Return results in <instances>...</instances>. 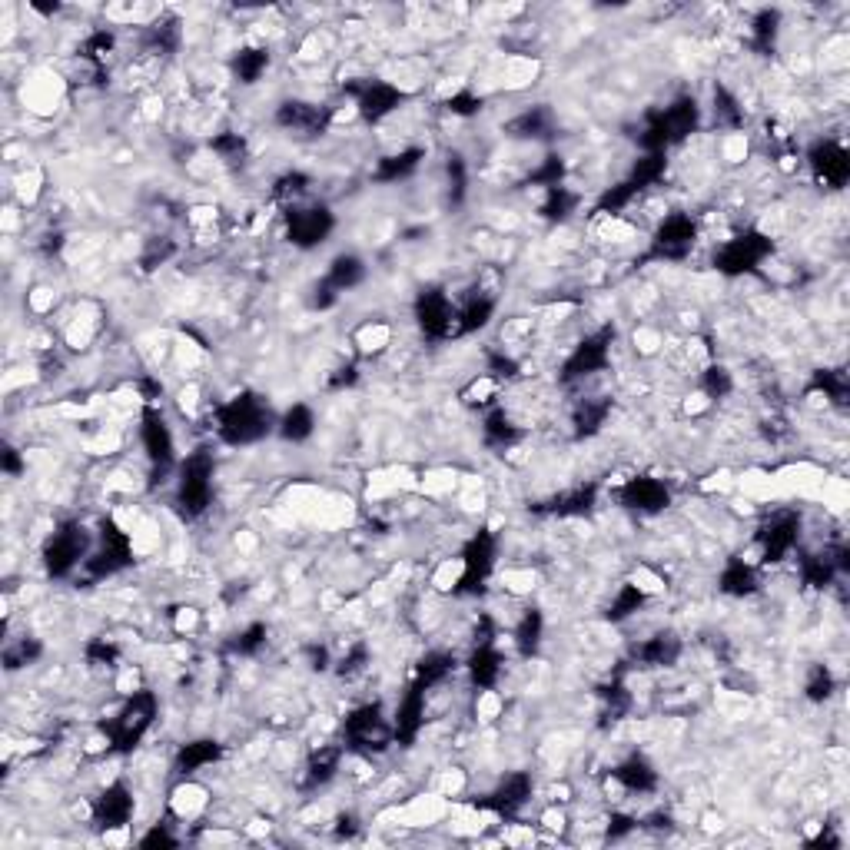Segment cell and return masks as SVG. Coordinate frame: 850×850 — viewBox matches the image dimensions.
I'll list each match as a JSON object with an SVG mask.
<instances>
[{
	"label": "cell",
	"mask_w": 850,
	"mask_h": 850,
	"mask_svg": "<svg viewBox=\"0 0 850 850\" xmlns=\"http://www.w3.org/2000/svg\"><path fill=\"white\" fill-rule=\"evenodd\" d=\"M469 678L479 691H492L495 684L502 681V671H505V658L495 641H479L469 655Z\"/></svg>",
	"instance_id": "obj_23"
},
{
	"label": "cell",
	"mask_w": 850,
	"mask_h": 850,
	"mask_svg": "<svg viewBox=\"0 0 850 850\" xmlns=\"http://www.w3.org/2000/svg\"><path fill=\"white\" fill-rule=\"evenodd\" d=\"M4 472H7V475H20V472H24V462H20L17 449H7V452H4Z\"/></svg>",
	"instance_id": "obj_62"
},
{
	"label": "cell",
	"mask_w": 850,
	"mask_h": 850,
	"mask_svg": "<svg viewBox=\"0 0 850 850\" xmlns=\"http://www.w3.org/2000/svg\"><path fill=\"white\" fill-rule=\"evenodd\" d=\"M213 475L216 462L210 449H196L180 462V475H176V509L183 518H200L210 512L213 505Z\"/></svg>",
	"instance_id": "obj_4"
},
{
	"label": "cell",
	"mask_w": 850,
	"mask_h": 850,
	"mask_svg": "<svg viewBox=\"0 0 850 850\" xmlns=\"http://www.w3.org/2000/svg\"><path fill=\"white\" fill-rule=\"evenodd\" d=\"M366 661H369V648L366 645H352L346 655L339 658V678H356L366 671Z\"/></svg>",
	"instance_id": "obj_56"
},
{
	"label": "cell",
	"mask_w": 850,
	"mask_h": 850,
	"mask_svg": "<svg viewBox=\"0 0 850 850\" xmlns=\"http://www.w3.org/2000/svg\"><path fill=\"white\" fill-rule=\"evenodd\" d=\"M309 190V176L306 173H286L273 183V200L286 203V206H299V200Z\"/></svg>",
	"instance_id": "obj_47"
},
{
	"label": "cell",
	"mask_w": 850,
	"mask_h": 850,
	"mask_svg": "<svg viewBox=\"0 0 850 850\" xmlns=\"http://www.w3.org/2000/svg\"><path fill=\"white\" fill-rule=\"evenodd\" d=\"M731 389H734V376H731V372L724 369V366H718V362L701 372V392H704L708 399L731 396Z\"/></svg>",
	"instance_id": "obj_49"
},
{
	"label": "cell",
	"mask_w": 850,
	"mask_h": 850,
	"mask_svg": "<svg viewBox=\"0 0 850 850\" xmlns=\"http://www.w3.org/2000/svg\"><path fill=\"white\" fill-rule=\"evenodd\" d=\"M611 342H615V329H611V326L598 329V333H592V336H585V339L575 346L572 356L565 359L562 382H578V379L595 376V372H601V369H608V362H611Z\"/></svg>",
	"instance_id": "obj_12"
},
{
	"label": "cell",
	"mask_w": 850,
	"mask_h": 850,
	"mask_svg": "<svg viewBox=\"0 0 850 850\" xmlns=\"http://www.w3.org/2000/svg\"><path fill=\"white\" fill-rule=\"evenodd\" d=\"M548 127H552V117H548V110L532 107V110L518 113L515 120H509V127H505V130H509L512 137H518V140H538V137H545Z\"/></svg>",
	"instance_id": "obj_43"
},
{
	"label": "cell",
	"mask_w": 850,
	"mask_h": 850,
	"mask_svg": "<svg viewBox=\"0 0 850 850\" xmlns=\"http://www.w3.org/2000/svg\"><path fill=\"white\" fill-rule=\"evenodd\" d=\"M807 163H811L814 180L824 183L827 190H841L850 180V157L837 140H817L807 150Z\"/></svg>",
	"instance_id": "obj_17"
},
{
	"label": "cell",
	"mask_w": 850,
	"mask_h": 850,
	"mask_svg": "<svg viewBox=\"0 0 850 850\" xmlns=\"http://www.w3.org/2000/svg\"><path fill=\"white\" fill-rule=\"evenodd\" d=\"M445 110L455 113V117H472V113L482 110V97H475V93H469V90H459L445 100Z\"/></svg>",
	"instance_id": "obj_57"
},
{
	"label": "cell",
	"mask_w": 850,
	"mask_h": 850,
	"mask_svg": "<svg viewBox=\"0 0 850 850\" xmlns=\"http://www.w3.org/2000/svg\"><path fill=\"white\" fill-rule=\"evenodd\" d=\"M449 183H452V200L459 203L462 196H465V183H469L462 157H449Z\"/></svg>",
	"instance_id": "obj_58"
},
{
	"label": "cell",
	"mask_w": 850,
	"mask_h": 850,
	"mask_svg": "<svg viewBox=\"0 0 850 850\" xmlns=\"http://www.w3.org/2000/svg\"><path fill=\"white\" fill-rule=\"evenodd\" d=\"M595 499H598L595 485H575V489H565L562 495H555V499L548 505H542L538 512L558 515V518H578V515H588L595 509Z\"/></svg>",
	"instance_id": "obj_28"
},
{
	"label": "cell",
	"mask_w": 850,
	"mask_h": 850,
	"mask_svg": "<svg viewBox=\"0 0 850 850\" xmlns=\"http://www.w3.org/2000/svg\"><path fill=\"white\" fill-rule=\"evenodd\" d=\"M601 701H605V711L601 718H611V721H621L631 708V694L621 681H611L605 691H601Z\"/></svg>",
	"instance_id": "obj_51"
},
{
	"label": "cell",
	"mask_w": 850,
	"mask_h": 850,
	"mask_svg": "<svg viewBox=\"0 0 850 850\" xmlns=\"http://www.w3.org/2000/svg\"><path fill=\"white\" fill-rule=\"evenodd\" d=\"M230 70H233V77L240 80V84H246V87L259 84V77H263L269 70V50L266 47H243V50H236L233 60H230Z\"/></svg>",
	"instance_id": "obj_36"
},
{
	"label": "cell",
	"mask_w": 850,
	"mask_h": 850,
	"mask_svg": "<svg viewBox=\"0 0 850 850\" xmlns=\"http://www.w3.org/2000/svg\"><path fill=\"white\" fill-rule=\"evenodd\" d=\"M406 100H409V93L399 90L396 84H389V80H366V84L356 90V110L366 123H382Z\"/></svg>",
	"instance_id": "obj_18"
},
{
	"label": "cell",
	"mask_w": 850,
	"mask_h": 850,
	"mask_svg": "<svg viewBox=\"0 0 850 850\" xmlns=\"http://www.w3.org/2000/svg\"><path fill=\"white\" fill-rule=\"evenodd\" d=\"M847 568L844 562V552L837 555H807L801 562V578L807 588H814V592H824V588L834 585V578L841 575Z\"/></svg>",
	"instance_id": "obj_30"
},
{
	"label": "cell",
	"mask_w": 850,
	"mask_h": 850,
	"mask_svg": "<svg viewBox=\"0 0 850 850\" xmlns=\"http://www.w3.org/2000/svg\"><path fill=\"white\" fill-rule=\"evenodd\" d=\"M611 777L631 794H651L658 787V771L648 764V758H641V754H631V758L621 761L615 771H611Z\"/></svg>",
	"instance_id": "obj_27"
},
{
	"label": "cell",
	"mask_w": 850,
	"mask_h": 850,
	"mask_svg": "<svg viewBox=\"0 0 850 850\" xmlns=\"http://www.w3.org/2000/svg\"><path fill=\"white\" fill-rule=\"evenodd\" d=\"M804 694H807V701H814V704H824L827 698H831V694H834V675H831V668H827V665H814L811 671H807Z\"/></svg>",
	"instance_id": "obj_48"
},
{
	"label": "cell",
	"mask_w": 850,
	"mask_h": 850,
	"mask_svg": "<svg viewBox=\"0 0 850 850\" xmlns=\"http://www.w3.org/2000/svg\"><path fill=\"white\" fill-rule=\"evenodd\" d=\"M482 439L485 445H492V449H512V445L522 439V429L512 422V416L505 409H495L482 422Z\"/></svg>",
	"instance_id": "obj_37"
},
{
	"label": "cell",
	"mask_w": 850,
	"mask_h": 850,
	"mask_svg": "<svg viewBox=\"0 0 850 850\" xmlns=\"http://www.w3.org/2000/svg\"><path fill=\"white\" fill-rule=\"evenodd\" d=\"M635 827H638V821H635V817L615 814V817H611V824H608V837H621V834L635 831Z\"/></svg>",
	"instance_id": "obj_61"
},
{
	"label": "cell",
	"mask_w": 850,
	"mask_h": 850,
	"mask_svg": "<svg viewBox=\"0 0 850 850\" xmlns=\"http://www.w3.org/2000/svg\"><path fill=\"white\" fill-rule=\"evenodd\" d=\"M276 123L283 130L293 133H306V137H316L329 127V110L319 107V103H306V100H286L279 103L276 110Z\"/></svg>",
	"instance_id": "obj_22"
},
{
	"label": "cell",
	"mask_w": 850,
	"mask_h": 850,
	"mask_svg": "<svg viewBox=\"0 0 850 850\" xmlns=\"http://www.w3.org/2000/svg\"><path fill=\"white\" fill-rule=\"evenodd\" d=\"M276 432L279 439L286 442H306L309 435L316 432V412L306 406V402H296L283 412V419L276 422Z\"/></svg>",
	"instance_id": "obj_35"
},
{
	"label": "cell",
	"mask_w": 850,
	"mask_h": 850,
	"mask_svg": "<svg viewBox=\"0 0 850 850\" xmlns=\"http://www.w3.org/2000/svg\"><path fill=\"white\" fill-rule=\"evenodd\" d=\"M681 658V638L671 631H658V635L645 638L635 648V661L641 668H671Z\"/></svg>",
	"instance_id": "obj_25"
},
{
	"label": "cell",
	"mask_w": 850,
	"mask_h": 850,
	"mask_svg": "<svg viewBox=\"0 0 850 850\" xmlns=\"http://www.w3.org/2000/svg\"><path fill=\"white\" fill-rule=\"evenodd\" d=\"M210 147H213V153H220L226 163H236V160H243L246 140L240 137V133H220V137L210 140Z\"/></svg>",
	"instance_id": "obj_55"
},
{
	"label": "cell",
	"mask_w": 850,
	"mask_h": 850,
	"mask_svg": "<svg viewBox=\"0 0 850 850\" xmlns=\"http://www.w3.org/2000/svg\"><path fill=\"white\" fill-rule=\"evenodd\" d=\"M425 694H429V691H422L419 684H412V688L402 694L396 714H392V734H396V741L402 744V748H412V744L419 741V734H422Z\"/></svg>",
	"instance_id": "obj_21"
},
{
	"label": "cell",
	"mask_w": 850,
	"mask_h": 850,
	"mask_svg": "<svg viewBox=\"0 0 850 850\" xmlns=\"http://www.w3.org/2000/svg\"><path fill=\"white\" fill-rule=\"evenodd\" d=\"M422 157H425V153H422L419 147L399 150V153H392V157H382L379 167H376V180H379V183H399V180H406V176H412V173L419 170Z\"/></svg>",
	"instance_id": "obj_39"
},
{
	"label": "cell",
	"mask_w": 850,
	"mask_h": 850,
	"mask_svg": "<svg viewBox=\"0 0 850 850\" xmlns=\"http://www.w3.org/2000/svg\"><path fill=\"white\" fill-rule=\"evenodd\" d=\"M157 714H160V698L150 688L130 691V698L120 704L117 718H113L107 728H103V731H107L110 748L120 751V754H130L143 738H147V731L153 728Z\"/></svg>",
	"instance_id": "obj_3"
},
{
	"label": "cell",
	"mask_w": 850,
	"mask_h": 850,
	"mask_svg": "<svg viewBox=\"0 0 850 850\" xmlns=\"http://www.w3.org/2000/svg\"><path fill=\"white\" fill-rule=\"evenodd\" d=\"M266 638H269V631H266L263 621H253V625H246L240 635L230 641V651L240 658H253L266 648Z\"/></svg>",
	"instance_id": "obj_46"
},
{
	"label": "cell",
	"mask_w": 850,
	"mask_h": 850,
	"mask_svg": "<svg viewBox=\"0 0 850 850\" xmlns=\"http://www.w3.org/2000/svg\"><path fill=\"white\" fill-rule=\"evenodd\" d=\"M532 791H535L532 774H525V771L505 774L502 781H499V787H495V791L485 797V801H479V807H485V811H495V814L512 817V814L522 811L528 801H532Z\"/></svg>",
	"instance_id": "obj_20"
},
{
	"label": "cell",
	"mask_w": 850,
	"mask_h": 850,
	"mask_svg": "<svg viewBox=\"0 0 850 850\" xmlns=\"http://www.w3.org/2000/svg\"><path fill=\"white\" fill-rule=\"evenodd\" d=\"M694 243H698V220L691 213H671L658 223L655 236H651L648 256L658 263H681L688 259Z\"/></svg>",
	"instance_id": "obj_10"
},
{
	"label": "cell",
	"mask_w": 850,
	"mask_h": 850,
	"mask_svg": "<svg viewBox=\"0 0 850 850\" xmlns=\"http://www.w3.org/2000/svg\"><path fill=\"white\" fill-rule=\"evenodd\" d=\"M220 758H223V744H216L213 738H200V741L183 744V748L176 751L173 767H176V774L193 777V774H200L203 767H213Z\"/></svg>",
	"instance_id": "obj_26"
},
{
	"label": "cell",
	"mask_w": 850,
	"mask_h": 850,
	"mask_svg": "<svg viewBox=\"0 0 850 850\" xmlns=\"http://www.w3.org/2000/svg\"><path fill=\"white\" fill-rule=\"evenodd\" d=\"M797 542H801V518H797L794 512L771 515L758 532L761 562H767V565L784 562V558L797 548Z\"/></svg>",
	"instance_id": "obj_14"
},
{
	"label": "cell",
	"mask_w": 850,
	"mask_h": 850,
	"mask_svg": "<svg viewBox=\"0 0 850 850\" xmlns=\"http://www.w3.org/2000/svg\"><path fill=\"white\" fill-rule=\"evenodd\" d=\"M323 279L336 289V293H349V289L362 286V279H366V263H362L356 253H339L333 263H329Z\"/></svg>",
	"instance_id": "obj_32"
},
{
	"label": "cell",
	"mask_w": 850,
	"mask_h": 850,
	"mask_svg": "<svg viewBox=\"0 0 850 850\" xmlns=\"http://www.w3.org/2000/svg\"><path fill=\"white\" fill-rule=\"evenodd\" d=\"M495 296L489 293H475L465 299V306L459 309V316H455V336H472L479 333V329H485L492 323L495 316Z\"/></svg>",
	"instance_id": "obj_29"
},
{
	"label": "cell",
	"mask_w": 850,
	"mask_h": 850,
	"mask_svg": "<svg viewBox=\"0 0 850 850\" xmlns=\"http://www.w3.org/2000/svg\"><path fill=\"white\" fill-rule=\"evenodd\" d=\"M495 558H499V538H495L489 528L475 532L462 548V575H459L455 592L479 595L485 588V582H489L492 572H495Z\"/></svg>",
	"instance_id": "obj_8"
},
{
	"label": "cell",
	"mask_w": 850,
	"mask_h": 850,
	"mask_svg": "<svg viewBox=\"0 0 850 850\" xmlns=\"http://www.w3.org/2000/svg\"><path fill=\"white\" fill-rule=\"evenodd\" d=\"M117 658H120V651L107 638H93L87 645V661L93 668H113V665H117Z\"/></svg>",
	"instance_id": "obj_54"
},
{
	"label": "cell",
	"mask_w": 850,
	"mask_h": 850,
	"mask_svg": "<svg viewBox=\"0 0 850 850\" xmlns=\"http://www.w3.org/2000/svg\"><path fill=\"white\" fill-rule=\"evenodd\" d=\"M333 230H336V216L329 206H323V203L289 206L286 236H289V243L299 246V250H313V246L326 243Z\"/></svg>",
	"instance_id": "obj_11"
},
{
	"label": "cell",
	"mask_w": 850,
	"mask_h": 850,
	"mask_svg": "<svg viewBox=\"0 0 850 850\" xmlns=\"http://www.w3.org/2000/svg\"><path fill=\"white\" fill-rule=\"evenodd\" d=\"M562 176H565V160L562 157H545L542 167H538L532 176H528V183L535 186H545V190H552V186H562Z\"/></svg>",
	"instance_id": "obj_53"
},
{
	"label": "cell",
	"mask_w": 850,
	"mask_h": 850,
	"mask_svg": "<svg viewBox=\"0 0 850 850\" xmlns=\"http://www.w3.org/2000/svg\"><path fill=\"white\" fill-rule=\"evenodd\" d=\"M758 585H761L758 572H754V565L744 562V558H731L718 575V588L728 598H751L758 592Z\"/></svg>",
	"instance_id": "obj_31"
},
{
	"label": "cell",
	"mask_w": 850,
	"mask_h": 850,
	"mask_svg": "<svg viewBox=\"0 0 850 850\" xmlns=\"http://www.w3.org/2000/svg\"><path fill=\"white\" fill-rule=\"evenodd\" d=\"M578 203H582V196H578L575 190H568V186H552L542 203V216L545 220H555V223H565L568 216H572L578 210Z\"/></svg>",
	"instance_id": "obj_44"
},
{
	"label": "cell",
	"mask_w": 850,
	"mask_h": 850,
	"mask_svg": "<svg viewBox=\"0 0 850 850\" xmlns=\"http://www.w3.org/2000/svg\"><path fill=\"white\" fill-rule=\"evenodd\" d=\"M342 754H346V744H323L319 751L309 754V761H306V767H303V781H299V787H303V791H316V787H326V784L336 777V771H339Z\"/></svg>",
	"instance_id": "obj_24"
},
{
	"label": "cell",
	"mask_w": 850,
	"mask_h": 850,
	"mask_svg": "<svg viewBox=\"0 0 850 850\" xmlns=\"http://www.w3.org/2000/svg\"><path fill=\"white\" fill-rule=\"evenodd\" d=\"M774 253L771 236L761 230H744L731 240H724L718 250H714V269L724 276H748L754 269H761L767 263V256Z\"/></svg>",
	"instance_id": "obj_5"
},
{
	"label": "cell",
	"mask_w": 850,
	"mask_h": 850,
	"mask_svg": "<svg viewBox=\"0 0 850 850\" xmlns=\"http://www.w3.org/2000/svg\"><path fill=\"white\" fill-rule=\"evenodd\" d=\"M777 34H781V10H758L751 20V47L758 54H771L777 44Z\"/></svg>",
	"instance_id": "obj_40"
},
{
	"label": "cell",
	"mask_w": 850,
	"mask_h": 850,
	"mask_svg": "<svg viewBox=\"0 0 850 850\" xmlns=\"http://www.w3.org/2000/svg\"><path fill=\"white\" fill-rule=\"evenodd\" d=\"M811 389L821 392V396L831 399V402H844V396H847V376H844V372H837V369H821V372H814V386Z\"/></svg>",
	"instance_id": "obj_52"
},
{
	"label": "cell",
	"mask_w": 850,
	"mask_h": 850,
	"mask_svg": "<svg viewBox=\"0 0 850 850\" xmlns=\"http://www.w3.org/2000/svg\"><path fill=\"white\" fill-rule=\"evenodd\" d=\"M342 741H346L349 751L382 754L389 751L396 734H392V721L382 714L379 704H362V708L349 711V718L342 721Z\"/></svg>",
	"instance_id": "obj_6"
},
{
	"label": "cell",
	"mask_w": 850,
	"mask_h": 850,
	"mask_svg": "<svg viewBox=\"0 0 850 850\" xmlns=\"http://www.w3.org/2000/svg\"><path fill=\"white\" fill-rule=\"evenodd\" d=\"M665 170H668V157L665 153H645L641 160H635V167L628 173V183L635 186L638 193H645L648 186H655L665 180Z\"/></svg>",
	"instance_id": "obj_41"
},
{
	"label": "cell",
	"mask_w": 850,
	"mask_h": 850,
	"mask_svg": "<svg viewBox=\"0 0 850 850\" xmlns=\"http://www.w3.org/2000/svg\"><path fill=\"white\" fill-rule=\"evenodd\" d=\"M638 200V190L635 186H631L628 180H621V183H615L611 186V190H605L598 196V203H595V213H601V216H618L621 210H628L631 203Z\"/></svg>",
	"instance_id": "obj_45"
},
{
	"label": "cell",
	"mask_w": 850,
	"mask_h": 850,
	"mask_svg": "<svg viewBox=\"0 0 850 850\" xmlns=\"http://www.w3.org/2000/svg\"><path fill=\"white\" fill-rule=\"evenodd\" d=\"M611 416V399H585L582 406L575 409V435L578 439H592V435H598L601 429H605V422Z\"/></svg>",
	"instance_id": "obj_38"
},
{
	"label": "cell",
	"mask_w": 850,
	"mask_h": 850,
	"mask_svg": "<svg viewBox=\"0 0 850 850\" xmlns=\"http://www.w3.org/2000/svg\"><path fill=\"white\" fill-rule=\"evenodd\" d=\"M273 409L266 406V399L253 396V392H243L230 402H223L216 409V435L226 445H253L259 439H266L273 432Z\"/></svg>",
	"instance_id": "obj_1"
},
{
	"label": "cell",
	"mask_w": 850,
	"mask_h": 850,
	"mask_svg": "<svg viewBox=\"0 0 850 850\" xmlns=\"http://www.w3.org/2000/svg\"><path fill=\"white\" fill-rule=\"evenodd\" d=\"M140 847H176V837L167 831V824H153L150 834L140 837Z\"/></svg>",
	"instance_id": "obj_59"
},
{
	"label": "cell",
	"mask_w": 850,
	"mask_h": 850,
	"mask_svg": "<svg viewBox=\"0 0 850 850\" xmlns=\"http://www.w3.org/2000/svg\"><path fill=\"white\" fill-rule=\"evenodd\" d=\"M133 811H137V801H133V791L123 781H113L100 791V797L93 801V824L100 831H120L133 821Z\"/></svg>",
	"instance_id": "obj_16"
},
{
	"label": "cell",
	"mask_w": 850,
	"mask_h": 850,
	"mask_svg": "<svg viewBox=\"0 0 850 850\" xmlns=\"http://www.w3.org/2000/svg\"><path fill=\"white\" fill-rule=\"evenodd\" d=\"M356 379H359L356 366H339L333 376H329V389H349V386H356Z\"/></svg>",
	"instance_id": "obj_60"
},
{
	"label": "cell",
	"mask_w": 850,
	"mask_h": 850,
	"mask_svg": "<svg viewBox=\"0 0 850 850\" xmlns=\"http://www.w3.org/2000/svg\"><path fill=\"white\" fill-rule=\"evenodd\" d=\"M645 601H648L645 588L635 585V582H625V585H621L618 592H615V598H611L608 621H625V618H631L635 611L645 608Z\"/></svg>",
	"instance_id": "obj_42"
},
{
	"label": "cell",
	"mask_w": 850,
	"mask_h": 850,
	"mask_svg": "<svg viewBox=\"0 0 850 850\" xmlns=\"http://www.w3.org/2000/svg\"><path fill=\"white\" fill-rule=\"evenodd\" d=\"M455 316L459 309L442 289H422L416 299V323L429 339H452L455 336Z\"/></svg>",
	"instance_id": "obj_15"
},
{
	"label": "cell",
	"mask_w": 850,
	"mask_h": 850,
	"mask_svg": "<svg viewBox=\"0 0 850 850\" xmlns=\"http://www.w3.org/2000/svg\"><path fill=\"white\" fill-rule=\"evenodd\" d=\"M140 442H143V452H147L150 465L157 469L160 475H167L170 469H176V442H173V432L163 412L157 406H147L140 416Z\"/></svg>",
	"instance_id": "obj_13"
},
{
	"label": "cell",
	"mask_w": 850,
	"mask_h": 850,
	"mask_svg": "<svg viewBox=\"0 0 850 850\" xmlns=\"http://www.w3.org/2000/svg\"><path fill=\"white\" fill-rule=\"evenodd\" d=\"M40 655H44V645H40L37 638H20L17 645H10V648L4 651V665H7L10 671H17V668L34 665Z\"/></svg>",
	"instance_id": "obj_50"
},
{
	"label": "cell",
	"mask_w": 850,
	"mask_h": 850,
	"mask_svg": "<svg viewBox=\"0 0 850 850\" xmlns=\"http://www.w3.org/2000/svg\"><path fill=\"white\" fill-rule=\"evenodd\" d=\"M542 635H545V615L538 608H525L522 618H518L515 631H512V641H515L518 655H522V658L538 655V648H542Z\"/></svg>",
	"instance_id": "obj_33"
},
{
	"label": "cell",
	"mask_w": 850,
	"mask_h": 850,
	"mask_svg": "<svg viewBox=\"0 0 850 850\" xmlns=\"http://www.w3.org/2000/svg\"><path fill=\"white\" fill-rule=\"evenodd\" d=\"M618 502L631 512L655 515L671 505V489L661 479H655V475H635V479H628L618 489Z\"/></svg>",
	"instance_id": "obj_19"
},
{
	"label": "cell",
	"mask_w": 850,
	"mask_h": 850,
	"mask_svg": "<svg viewBox=\"0 0 850 850\" xmlns=\"http://www.w3.org/2000/svg\"><path fill=\"white\" fill-rule=\"evenodd\" d=\"M133 562V542L130 535L123 532V528L117 522H110V518H103L100 522V545L93 548V552L87 555V575L90 578H113L120 575L123 568H130Z\"/></svg>",
	"instance_id": "obj_9"
},
{
	"label": "cell",
	"mask_w": 850,
	"mask_h": 850,
	"mask_svg": "<svg viewBox=\"0 0 850 850\" xmlns=\"http://www.w3.org/2000/svg\"><path fill=\"white\" fill-rule=\"evenodd\" d=\"M452 671H455L452 651H425V655L419 658V665H416V681L412 684H419L422 691H432V688H439Z\"/></svg>",
	"instance_id": "obj_34"
},
{
	"label": "cell",
	"mask_w": 850,
	"mask_h": 850,
	"mask_svg": "<svg viewBox=\"0 0 850 850\" xmlns=\"http://www.w3.org/2000/svg\"><path fill=\"white\" fill-rule=\"evenodd\" d=\"M701 123V107L694 97H678L668 107L655 110L648 123L638 133V147L645 153H668L678 147L681 140H688Z\"/></svg>",
	"instance_id": "obj_2"
},
{
	"label": "cell",
	"mask_w": 850,
	"mask_h": 850,
	"mask_svg": "<svg viewBox=\"0 0 850 850\" xmlns=\"http://www.w3.org/2000/svg\"><path fill=\"white\" fill-rule=\"evenodd\" d=\"M90 555V538L87 528L77 522L60 525L54 535L44 542V568L50 578H67L77 572V565H84Z\"/></svg>",
	"instance_id": "obj_7"
}]
</instances>
